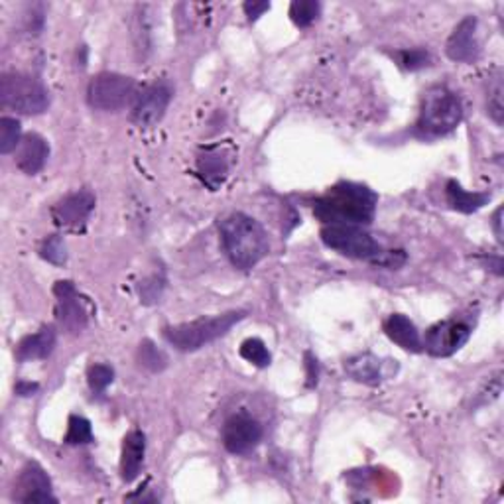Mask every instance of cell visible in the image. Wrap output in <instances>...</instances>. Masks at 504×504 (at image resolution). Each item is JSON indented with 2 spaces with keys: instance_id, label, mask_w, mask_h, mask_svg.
Listing matches in <instances>:
<instances>
[{
  "instance_id": "6da1fadb",
  "label": "cell",
  "mask_w": 504,
  "mask_h": 504,
  "mask_svg": "<svg viewBox=\"0 0 504 504\" xmlns=\"http://www.w3.org/2000/svg\"><path fill=\"white\" fill-rule=\"evenodd\" d=\"M376 203V193L367 185L343 181L315 201L314 213L327 225H368L375 219Z\"/></svg>"
},
{
  "instance_id": "7a4b0ae2",
  "label": "cell",
  "mask_w": 504,
  "mask_h": 504,
  "mask_svg": "<svg viewBox=\"0 0 504 504\" xmlns=\"http://www.w3.org/2000/svg\"><path fill=\"white\" fill-rule=\"evenodd\" d=\"M221 241L229 261L241 270H251L270 252L262 225L244 213H233L221 223Z\"/></svg>"
},
{
  "instance_id": "3957f363",
  "label": "cell",
  "mask_w": 504,
  "mask_h": 504,
  "mask_svg": "<svg viewBox=\"0 0 504 504\" xmlns=\"http://www.w3.org/2000/svg\"><path fill=\"white\" fill-rule=\"evenodd\" d=\"M244 317V312H229L215 317H201L190 323L173 325L164 329V337L178 351L191 353L199 351L205 345L217 341L219 337L227 335L234 323H239Z\"/></svg>"
},
{
  "instance_id": "277c9868",
  "label": "cell",
  "mask_w": 504,
  "mask_h": 504,
  "mask_svg": "<svg viewBox=\"0 0 504 504\" xmlns=\"http://www.w3.org/2000/svg\"><path fill=\"white\" fill-rule=\"evenodd\" d=\"M463 119V102L454 91L431 87L421 99L418 130L424 137H444L459 127Z\"/></svg>"
},
{
  "instance_id": "5b68a950",
  "label": "cell",
  "mask_w": 504,
  "mask_h": 504,
  "mask_svg": "<svg viewBox=\"0 0 504 504\" xmlns=\"http://www.w3.org/2000/svg\"><path fill=\"white\" fill-rule=\"evenodd\" d=\"M0 102L20 115H40L49 107V93L32 75L6 74L0 79Z\"/></svg>"
},
{
  "instance_id": "8992f818",
  "label": "cell",
  "mask_w": 504,
  "mask_h": 504,
  "mask_svg": "<svg viewBox=\"0 0 504 504\" xmlns=\"http://www.w3.org/2000/svg\"><path fill=\"white\" fill-rule=\"evenodd\" d=\"M322 241L329 249L349 256V259L370 261L380 264L385 256L383 246H380L367 231L357 227V225H327L322 231Z\"/></svg>"
},
{
  "instance_id": "52a82bcc",
  "label": "cell",
  "mask_w": 504,
  "mask_h": 504,
  "mask_svg": "<svg viewBox=\"0 0 504 504\" xmlns=\"http://www.w3.org/2000/svg\"><path fill=\"white\" fill-rule=\"evenodd\" d=\"M137 95V84L127 75L99 74L89 81L87 101L93 109L120 111Z\"/></svg>"
},
{
  "instance_id": "ba28073f",
  "label": "cell",
  "mask_w": 504,
  "mask_h": 504,
  "mask_svg": "<svg viewBox=\"0 0 504 504\" xmlns=\"http://www.w3.org/2000/svg\"><path fill=\"white\" fill-rule=\"evenodd\" d=\"M262 426L249 414H234L223 426V446L233 455L251 454L262 441Z\"/></svg>"
},
{
  "instance_id": "9c48e42d",
  "label": "cell",
  "mask_w": 504,
  "mask_h": 504,
  "mask_svg": "<svg viewBox=\"0 0 504 504\" xmlns=\"http://www.w3.org/2000/svg\"><path fill=\"white\" fill-rule=\"evenodd\" d=\"M471 327L465 322L446 320L431 325L426 332V351L434 357H451L469 341Z\"/></svg>"
},
{
  "instance_id": "30bf717a",
  "label": "cell",
  "mask_w": 504,
  "mask_h": 504,
  "mask_svg": "<svg viewBox=\"0 0 504 504\" xmlns=\"http://www.w3.org/2000/svg\"><path fill=\"white\" fill-rule=\"evenodd\" d=\"M172 95V87L164 84V81L144 89L135 102V109H132V120H135V125L140 128L156 127L164 119V115H166Z\"/></svg>"
},
{
  "instance_id": "8fae6325",
  "label": "cell",
  "mask_w": 504,
  "mask_h": 504,
  "mask_svg": "<svg viewBox=\"0 0 504 504\" xmlns=\"http://www.w3.org/2000/svg\"><path fill=\"white\" fill-rule=\"evenodd\" d=\"M56 294V317L59 325L69 333H81L87 327V312L81 304L79 292L74 282L61 280L54 286Z\"/></svg>"
},
{
  "instance_id": "7c38bea8",
  "label": "cell",
  "mask_w": 504,
  "mask_h": 504,
  "mask_svg": "<svg viewBox=\"0 0 504 504\" xmlns=\"http://www.w3.org/2000/svg\"><path fill=\"white\" fill-rule=\"evenodd\" d=\"M93 209H95V195L91 191H75L66 195L51 208V219L57 227L77 229L87 223Z\"/></svg>"
},
{
  "instance_id": "4fadbf2b",
  "label": "cell",
  "mask_w": 504,
  "mask_h": 504,
  "mask_svg": "<svg viewBox=\"0 0 504 504\" xmlns=\"http://www.w3.org/2000/svg\"><path fill=\"white\" fill-rule=\"evenodd\" d=\"M14 499L20 502H57L51 495V481L38 463H28L20 471L14 487Z\"/></svg>"
},
{
  "instance_id": "5bb4252c",
  "label": "cell",
  "mask_w": 504,
  "mask_h": 504,
  "mask_svg": "<svg viewBox=\"0 0 504 504\" xmlns=\"http://www.w3.org/2000/svg\"><path fill=\"white\" fill-rule=\"evenodd\" d=\"M447 57L457 64H475L481 54L477 42V18L467 16L455 26L454 34L447 40Z\"/></svg>"
},
{
  "instance_id": "9a60e30c",
  "label": "cell",
  "mask_w": 504,
  "mask_h": 504,
  "mask_svg": "<svg viewBox=\"0 0 504 504\" xmlns=\"http://www.w3.org/2000/svg\"><path fill=\"white\" fill-rule=\"evenodd\" d=\"M49 158V146L44 137L30 132L22 137V142L16 148V166L22 170L28 176H36L38 172H42L46 162Z\"/></svg>"
},
{
  "instance_id": "2e32d148",
  "label": "cell",
  "mask_w": 504,
  "mask_h": 504,
  "mask_svg": "<svg viewBox=\"0 0 504 504\" xmlns=\"http://www.w3.org/2000/svg\"><path fill=\"white\" fill-rule=\"evenodd\" d=\"M345 373L353 380L368 386H378L388 376L386 363L373 353L355 355L345 361Z\"/></svg>"
},
{
  "instance_id": "e0dca14e",
  "label": "cell",
  "mask_w": 504,
  "mask_h": 504,
  "mask_svg": "<svg viewBox=\"0 0 504 504\" xmlns=\"http://www.w3.org/2000/svg\"><path fill=\"white\" fill-rule=\"evenodd\" d=\"M385 333L388 335L390 341H394L398 347H402L404 351L410 353L424 351V343H421L418 327L402 314H394L388 317L385 322Z\"/></svg>"
},
{
  "instance_id": "ac0fdd59",
  "label": "cell",
  "mask_w": 504,
  "mask_h": 504,
  "mask_svg": "<svg viewBox=\"0 0 504 504\" xmlns=\"http://www.w3.org/2000/svg\"><path fill=\"white\" fill-rule=\"evenodd\" d=\"M144 454H146V438H144L142 431L135 429L125 438V444H122V457H120V475L122 481L132 482L142 469L144 463Z\"/></svg>"
},
{
  "instance_id": "d6986e66",
  "label": "cell",
  "mask_w": 504,
  "mask_h": 504,
  "mask_svg": "<svg viewBox=\"0 0 504 504\" xmlns=\"http://www.w3.org/2000/svg\"><path fill=\"white\" fill-rule=\"evenodd\" d=\"M56 347V332L54 327H42L38 333L24 337L16 347L18 361H36V358H48Z\"/></svg>"
},
{
  "instance_id": "ffe728a7",
  "label": "cell",
  "mask_w": 504,
  "mask_h": 504,
  "mask_svg": "<svg viewBox=\"0 0 504 504\" xmlns=\"http://www.w3.org/2000/svg\"><path fill=\"white\" fill-rule=\"evenodd\" d=\"M198 172L205 185H209L211 190H217L229 173L227 158L219 150H205L198 158Z\"/></svg>"
},
{
  "instance_id": "44dd1931",
  "label": "cell",
  "mask_w": 504,
  "mask_h": 504,
  "mask_svg": "<svg viewBox=\"0 0 504 504\" xmlns=\"http://www.w3.org/2000/svg\"><path fill=\"white\" fill-rule=\"evenodd\" d=\"M447 203L459 213H475L485 208L491 201V193H481V191H467L461 188V183L451 180L446 188Z\"/></svg>"
},
{
  "instance_id": "7402d4cb",
  "label": "cell",
  "mask_w": 504,
  "mask_h": 504,
  "mask_svg": "<svg viewBox=\"0 0 504 504\" xmlns=\"http://www.w3.org/2000/svg\"><path fill=\"white\" fill-rule=\"evenodd\" d=\"M137 357H138L140 367L152 370V373H160V370H164V368L168 367L166 353H164L162 349H158L156 345H154L150 339H146V341L140 343Z\"/></svg>"
},
{
  "instance_id": "603a6c76",
  "label": "cell",
  "mask_w": 504,
  "mask_h": 504,
  "mask_svg": "<svg viewBox=\"0 0 504 504\" xmlns=\"http://www.w3.org/2000/svg\"><path fill=\"white\" fill-rule=\"evenodd\" d=\"M322 13L320 3L315 0H294L290 6V18L297 28H307L312 26L317 16Z\"/></svg>"
},
{
  "instance_id": "cb8c5ba5",
  "label": "cell",
  "mask_w": 504,
  "mask_h": 504,
  "mask_svg": "<svg viewBox=\"0 0 504 504\" xmlns=\"http://www.w3.org/2000/svg\"><path fill=\"white\" fill-rule=\"evenodd\" d=\"M22 142V128L13 117L0 119V154H10Z\"/></svg>"
},
{
  "instance_id": "d4e9b609",
  "label": "cell",
  "mask_w": 504,
  "mask_h": 504,
  "mask_svg": "<svg viewBox=\"0 0 504 504\" xmlns=\"http://www.w3.org/2000/svg\"><path fill=\"white\" fill-rule=\"evenodd\" d=\"M241 357L244 358V361H249L254 367H261V368H266L272 363L270 351L266 349L264 341H261V339H256V337L246 339V341L241 345Z\"/></svg>"
},
{
  "instance_id": "484cf974",
  "label": "cell",
  "mask_w": 504,
  "mask_h": 504,
  "mask_svg": "<svg viewBox=\"0 0 504 504\" xmlns=\"http://www.w3.org/2000/svg\"><path fill=\"white\" fill-rule=\"evenodd\" d=\"M93 441V429L91 421L84 416H71L67 434H66V444L69 446H85Z\"/></svg>"
},
{
  "instance_id": "4316f807",
  "label": "cell",
  "mask_w": 504,
  "mask_h": 504,
  "mask_svg": "<svg viewBox=\"0 0 504 504\" xmlns=\"http://www.w3.org/2000/svg\"><path fill=\"white\" fill-rule=\"evenodd\" d=\"M487 111L489 117L502 125L504 120V105H502V75L499 74L497 77L491 79L489 91H487Z\"/></svg>"
},
{
  "instance_id": "83f0119b",
  "label": "cell",
  "mask_w": 504,
  "mask_h": 504,
  "mask_svg": "<svg viewBox=\"0 0 504 504\" xmlns=\"http://www.w3.org/2000/svg\"><path fill=\"white\" fill-rule=\"evenodd\" d=\"M40 256L44 261L56 264V266H64L67 262V249H66V241L61 239L59 234L48 236V239L40 246Z\"/></svg>"
},
{
  "instance_id": "f1b7e54d",
  "label": "cell",
  "mask_w": 504,
  "mask_h": 504,
  "mask_svg": "<svg viewBox=\"0 0 504 504\" xmlns=\"http://www.w3.org/2000/svg\"><path fill=\"white\" fill-rule=\"evenodd\" d=\"M87 380H89V388L93 390V393H105L107 386L112 385V380H115V370H112V367L109 365H93L89 368V375H87Z\"/></svg>"
},
{
  "instance_id": "f546056e",
  "label": "cell",
  "mask_w": 504,
  "mask_h": 504,
  "mask_svg": "<svg viewBox=\"0 0 504 504\" xmlns=\"http://www.w3.org/2000/svg\"><path fill=\"white\" fill-rule=\"evenodd\" d=\"M393 57L398 61L400 67H404L408 71H416L429 64V54L426 49H402V51H396Z\"/></svg>"
},
{
  "instance_id": "4dcf8cb0",
  "label": "cell",
  "mask_w": 504,
  "mask_h": 504,
  "mask_svg": "<svg viewBox=\"0 0 504 504\" xmlns=\"http://www.w3.org/2000/svg\"><path fill=\"white\" fill-rule=\"evenodd\" d=\"M164 286H166V280H164V278L158 274H152L150 278H146V280H142L140 287H138L140 302L156 304L164 292Z\"/></svg>"
},
{
  "instance_id": "1f68e13d",
  "label": "cell",
  "mask_w": 504,
  "mask_h": 504,
  "mask_svg": "<svg viewBox=\"0 0 504 504\" xmlns=\"http://www.w3.org/2000/svg\"><path fill=\"white\" fill-rule=\"evenodd\" d=\"M305 368H307V386L314 388L317 385V378H320V365H317V358L312 353H305Z\"/></svg>"
},
{
  "instance_id": "d6a6232c",
  "label": "cell",
  "mask_w": 504,
  "mask_h": 504,
  "mask_svg": "<svg viewBox=\"0 0 504 504\" xmlns=\"http://www.w3.org/2000/svg\"><path fill=\"white\" fill-rule=\"evenodd\" d=\"M266 10H270V3H256V0H249V3H244V13L251 20L262 16Z\"/></svg>"
},
{
  "instance_id": "836d02e7",
  "label": "cell",
  "mask_w": 504,
  "mask_h": 504,
  "mask_svg": "<svg viewBox=\"0 0 504 504\" xmlns=\"http://www.w3.org/2000/svg\"><path fill=\"white\" fill-rule=\"evenodd\" d=\"M38 390H40V386L36 383H24V380H22V383L16 385V394L18 396H34Z\"/></svg>"
},
{
  "instance_id": "e575fe53",
  "label": "cell",
  "mask_w": 504,
  "mask_h": 504,
  "mask_svg": "<svg viewBox=\"0 0 504 504\" xmlns=\"http://www.w3.org/2000/svg\"><path fill=\"white\" fill-rule=\"evenodd\" d=\"M500 217H502V208H499L495 217H492V225H495V234H497L499 243H502V219Z\"/></svg>"
}]
</instances>
